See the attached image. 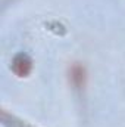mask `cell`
<instances>
[{"label":"cell","instance_id":"7a4b0ae2","mask_svg":"<svg viewBox=\"0 0 125 127\" xmlns=\"http://www.w3.org/2000/svg\"><path fill=\"white\" fill-rule=\"evenodd\" d=\"M1 118H3V123H4V126L6 127H31L28 126V124H25L24 121H18L15 117H9L6 112H3V115H1Z\"/></svg>","mask_w":125,"mask_h":127},{"label":"cell","instance_id":"3957f363","mask_svg":"<svg viewBox=\"0 0 125 127\" xmlns=\"http://www.w3.org/2000/svg\"><path fill=\"white\" fill-rule=\"evenodd\" d=\"M72 81L77 86L83 84V81H84V69L81 66H74V69H72Z\"/></svg>","mask_w":125,"mask_h":127},{"label":"cell","instance_id":"6da1fadb","mask_svg":"<svg viewBox=\"0 0 125 127\" xmlns=\"http://www.w3.org/2000/svg\"><path fill=\"white\" fill-rule=\"evenodd\" d=\"M32 61L27 53H18L12 61V71L18 77H27L31 72Z\"/></svg>","mask_w":125,"mask_h":127}]
</instances>
